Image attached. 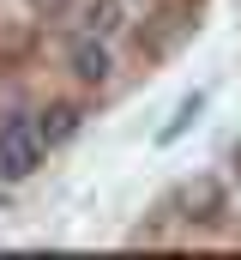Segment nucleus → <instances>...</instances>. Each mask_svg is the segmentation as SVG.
<instances>
[{
	"label": "nucleus",
	"instance_id": "2",
	"mask_svg": "<svg viewBox=\"0 0 241 260\" xmlns=\"http://www.w3.org/2000/svg\"><path fill=\"white\" fill-rule=\"evenodd\" d=\"M66 61H72V73H78L85 85H109V73H115V49H109V37L78 30V37L66 43Z\"/></svg>",
	"mask_w": 241,
	"mask_h": 260
},
{
	"label": "nucleus",
	"instance_id": "1",
	"mask_svg": "<svg viewBox=\"0 0 241 260\" xmlns=\"http://www.w3.org/2000/svg\"><path fill=\"white\" fill-rule=\"evenodd\" d=\"M43 157H49V145H43L36 115H6V121H0V176H6V182L36 176Z\"/></svg>",
	"mask_w": 241,
	"mask_h": 260
},
{
	"label": "nucleus",
	"instance_id": "3",
	"mask_svg": "<svg viewBox=\"0 0 241 260\" xmlns=\"http://www.w3.org/2000/svg\"><path fill=\"white\" fill-rule=\"evenodd\" d=\"M133 12H139V0H85V30L120 37V30L133 24Z\"/></svg>",
	"mask_w": 241,
	"mask_h": 260
},
{
	"label": "nucleus",
	"instance_id": "4",
	"mask_svg": "<svg viewBox=\"0 0 241 260\" xmlns=\"http://www.w3.org/2000/svg\"><path fill=\"white\" fill-rule=\"evenodd\" d=\"M78 121H85V109H78V103H49V109L36 115V127H43V145H66V139L78 133Z\"/></svg>",
	"mask_w": 241,
	"mask_h": 260
},
{
	"label": "nucleus",
	"instance_id": "5",
	"mask_svg": "<svg viewBox=\"0 0 241 260\" xmlns=\"http://www.w3.org/2000/svg\"><path fill=\"white\" fill-rule=\"evenodd\" d=\"M199 115H205V91H193V97H181V109L169 115V121H163V133H157V145H175V139H181L187 127H193Z\"/></svg>",
	"mask_w": 241,
	"mask_h": 260
}]
</instances>
